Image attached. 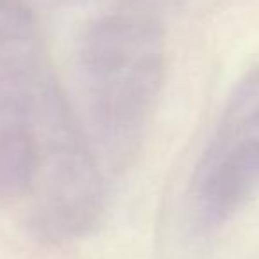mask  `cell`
Masks as SVG:
<instances>
[{
	"label": "cell",
	"mask_w": 259,
	"mask_h": 259,
	"mask_svg": "<svg viewBox=\"0 0 259 259\" xmlns=\"http://www.w3.org/2000/svg\"><path fill=\"white\" fill-rule=\"evenodd\" d=\"M80 64L94 135L107 153L128 155L162 91L160 32L132 20L101 23L83 41Z\"/></svg>",
	"instance_id": "6da1fadb"
}]
</instances>
